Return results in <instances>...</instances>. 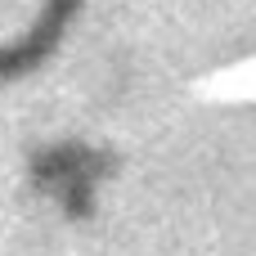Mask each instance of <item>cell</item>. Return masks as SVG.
I'll return each instance as SVG.
<instances>
[{
	"label": "cell",
	"instance_id": "obj_1",
	"mask_svg": "<svg viewBox=\"0 0 256 256\" xmlns=\"http://www.w3.org/2000/svg\"><path fill=\"white\" fill-rule=\"evenodd\" d=\"M104 171H108V158L94 153V148H81V144H54V148L36 153V162H32L36 184L50 198H58L68 216H86L90 212L94 184H99Z\"/></svg>",
	"mask_w": 256,
	"mask_h": 256
}]
</instances>
